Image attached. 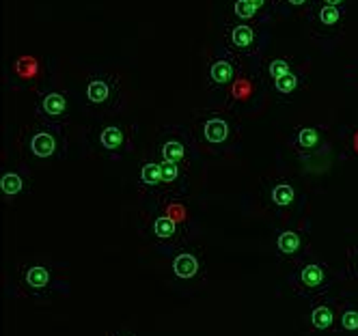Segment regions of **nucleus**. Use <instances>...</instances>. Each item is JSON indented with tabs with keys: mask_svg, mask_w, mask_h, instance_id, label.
<instances>
[{
	"mask_svg": "<svg viewBox=\"0 0 358 336\" xmlns=\"http://www.w3.org/2000/svg\"><path fill=\"white\" fill-rule=\"evenodd\" d=\"M141 231L153 246L164 252H175L188 242L190 222L186 207L177 196H153Z\"/></svg>",
	"mask_w": 358,
	"mask_h": 336,
	"instance_id": "obj_1",
	"label": "nucleus"
},
{
	"mask_svg": "<svg viewBox=\"0 0 358 336\" xmlns=\"http://www.w3.org/2000/svg\"><path fill=\"white\" fill-rule=\"evenodd\" d=\"M268 43V33L264 22H238L224 20L222 24V48L234 52L244 63H255L264 57Z\"/></svg>",
	"mask_w": 358,
	"mask_h": 336,
	"instance_id": "obj_2",
	"label": "nucleus"
},
{
	"mask_svg": "<svg viewBox=\"0 0 358 336\" xmlns=\"http://www.w3.org/2000/svg\"><path fill=\"white\" fill-rule=\"evenodd\" d=\"M20 145L24 153L35 160H61L67 153L65 127L35 121L22 132Z\"/></svg>",
	"mask_w": 358,
	"mask_h": 336,
	"instance_id": "obj_3",
	"label": "nucleus"
},
{
	"mask_svg": "<svg viewBox=\"0 0 358 336\" xmlns=\"http://www.w3.org/2000/svg\"><path fill=\"white\" fill-rule=\"evenodd\" d=\"M335 284V274L330 268L317 258L306 256L302 261L294 263V272L289 276V287L298 298L306 300H322L328 295L330 287Z\"/></svg>",
	"mask_w": 358,
	"mask_h": 336,
	"instance_id": "obj_4",
	"label": "nucleus"
},
{
	"mask_svg": "<svg viewBox=\"0 0 358 336\" xmlns=\"http://www.w3.org/2000/svg\"><path fill=\"white\" fill-rule=\"evenodd\" d=\"M85 99L89 108L101 115L119 112L125 99L121 78L113 71H91L85 80Z\"/></svg>",
	"mask_w": 358,
	"mask_h": 336,
	"instance_id": "obj_5",
	"label": "nucleus"
},
{
	"mask_svg": "<svg viewBox=\"0 0 358 336\" xmlns=\"http://www.w3.org/2000/svg\"><path fill=\"white\" fill-rule=\"evenodd\" d=\"M348 24V7H335L326 3H315L306 11V26H309L313 41L320 45H332L343 39Z\"/></svg>",
	"mask_w": 358,
	"mask_h": 336,
	"instance_id": "obj_6",
	"label": "nucleus"
},
{
	"mask_svg": "<svg viewBox=\"0 0 358 336\" xmlns=\"http://www.w3.org/2000/svg\"><path fill=\"white\" fill-rule=\"evenodd\" d=\"M244 61L238 59L234 52L227 48L216 50L214 54L206 59L203 65V75H206V85L210 93H229L242 75Z\"/></svg>",
	"mask_w": 358,
	"mask_h": 336,
	"instance_id": "obj_7",
	"label": "nucleus"
},
{
	"mask_svg": "<svg viewBox=\"0 0 358 336\" xmlns=\"http://www.w3.org/2000/svg\"><path fill=\"white\" fill-rule=\"evenodd\" d=\"M196 138L212 149H227L240 138V125L227 112H208L196 121Z\"/></svg>",
	"mask_w": 358,
	"mask_h": 336,
	"instance_id": "obj_8",
	"label": "nucleus"
},
{
	"mask_svg": "<svg viewBox=\"0 0 358 336\" xmlns=\"http://www.w3.org/2000/svg\"><path fill=\"white\" fill-rule=\"evenodd\" d=\"M69 99L57 89H45L35 99V121L65 127L69 121Z\"/></svg>",
	"mask_w": 358,
	"mask_h": 336,
	"instance_id": "obj_9",
	"label": "nucleus"
},
{
	"mask_svg": "<svg viewBox=\"0 0 358 336\" xmlns=\"http://www.w3.org/2000/svg\"><path fill=\"white\" fill-rule=\"evenodd\" d=\"M171 274L182 282L199 280L206 274V258H203V252L196 248H190L188 244L171 252Z\"/></svg>",
	"mask_w": 358,
	"mask_h": 336,
	"instance_id": "obj_10",
	"label": "nucleus"
},
{
	"mask_svg": "<svg viewBox=\"0 0 358 336\" xmlns=\"http://www.w3.org/2000/svg\"><path fill=\"white\" fill-rule=\"evenodd\" d=\"M20 282H22V289L33 298L52 295L55 287H57V278H55L52 270L45 268V265H39V263L24 268Z\"/></svg>",
	"mask_w": 358,
	"mask_h": 336,
	"instance_id": "obj_11",
	"label": "nucleus"
},
{
	"mask_svg": "<svg viewBox=\"0 0 358 336\" xmlns=\"http://www.w3.org/2000/svg\"><path fill=\"white\" fill-rule=\"evenodd\" d=\"M276 252L285 261L298 263L309 256V235L298 228H285L276 238Z\"/></svg>",
	"mask_w": 358,
	"mask_h": 336,
	"instance_id": "obj_12",
	"label": "nucleus"
},
{
	"mask_svg": "<svg viewBox=\"0 0 358 336\" xmlns=\"http://www.w3.org/2000/svg\"><path fill=\"white\" fill-rule=\"evenodd\" d=\"M289 147L300 158H311L324 149V132L315 125H296L289 134Z\"/></svg>",
	"mask_w": 358,
	"mask_h": 336,
	"instance_id": "obj_13",
	"label": "nucleus"
},
{
	"mask_svg": "<svg viewBox=\"0 0 358 336\" xmlns=\"http://www.w3.org/2000/svg\"><path fill=\"white\" fill-rule=\"evenodd\" d=\"M97 147L104 151L108 158L113 160H121L123 153L130 151V136H127L123 125H104L95 136Z\"/></svg>",
	"mask_w": 358,
	"mask_h": 336,
	"instance_id": "obj_14",
	"label": "nucleus"
},
{
	"mask_svg": "<svg viewBox=\"0 0 358 336\" xmlns=\"http://www.w3.org/2000/svg\"><path fill=\"white\" fill-rule=\"evenodd\" d=\"M341 300H320L309 313V326L313 332H337L339 330Z\"/></svg>",
	"mask_w": 358,
	"mask_h": 336,
	"instance_id": "obj_15",
	"label": "nucleus"
},
{
	"mask_svg": "<svg viewBox=\"0 0 358 336\" xmlns=\"http://www.w3.org/2000/svg\"><path fill=\"white\" fill-rule=\"evenodd\" d=\"M156 153H158V158L162 162H173V164H182V166L190 168L192 149L182 136L169 134V136L160 138L158 147H156Z\"/></svg>",
	"mask_w": 358,
	"mask_h": 336,
	"instance_id": "obj_16",
	"label": "nucleus"
},
{
	"mask_svg": "<svg viewBox=\"0 0 358 336\" xmlns=\"http://www.w3.org/2000/svg\"><path fill=\"white\" fill-rule=\"evenodd\" d=\"M162 184H164V175H162V160L160 158H147L136 175V186L141 192L149 196H162Z\"/></svg>",
	"mask_w": 358,
	"mask_h": 336,
	"instance_id": "obj_17",
	"label": "nucleus"
},
{
	"mask_svg": "<svg viewBox=\"0 0 358 336\" xmlns=\"http://www.w3.org/2000/svg\"><path fill=\"white\" fill-rule=\"evenodd\" d=\"M270 91L280 99V101H289L294 99L296 95H300L306 87V73L302 69H292L287 73H283L280 78H276L274 82L268 85Z\"/></svg>",
	"mask_w": 358,
	"mask_h": 336,
	"instance_id": "obj_18",
	"label": "nucleus"
},
{
	"mask_svg": "<svg viewBox=\"0 0 358 336\" xmlns=\"http://www.w3.org/2000/svg\"><path fill=\"white\" fill-rule=\"evenodd\" d=\"M162 175H164L162 196H177V198L186 196V192H188V168L186 166L162 162Z\"/></svg>",
	"mask_w": 358,
	"mask_h": 336,
	"instance_id": "obj_19",
	"label": "nucleus"
},
{
	"mask_svg": "<svg viewBox=\"0 0 358 336\" xmlns=\"http://www.w3.org/2000/svg\"><path fill=\"white\" fill-rule=\"evenodd\" d=\"M268 198L276 212H292L298 203V190L292 181L276 179L268 190Z\"/></svg>",
	"mask_w": 358,
	"mask_h": 336,
	"instance_id": "obj_20",
	"label": "nucleus"
},
{
	"mask_svg": "<svg viewBox=\"0 0 358 336\" xmlns=\"http://www.w3.org/2000/svg\"><path fill=\"white\" fill-rule=\"evenodd\" d=\"M31 188H33V181L27 170L11 168L0 175V192L7 198H20L24 194H29Z\"/></svg>",
	"mask_w": 358,
	"mask_h": 336,
	"instance_id": "obj_21",
	"label": "nucleus"
},
{
	"mask_svg": "<svg viewBox=\"0 0 358 336\" xmlns=\"http://www.w3.org/2000/svg\"><path fill=\"white\" fill-rule=\"evenodd\" d=\"M227 3V17L238 22H264L266 13L259 11L248 0H224Z\"/></svg>",
	"mask_w": 358,
	"mask_h": 336,
	"instance_id": "obj_22",
	"label": "nucleus"
},
{
	"mask_svg": "<svg viewBox=\"0 0 358 336\" xmlns=\"http://www.w3.org/2000/svg\"><path fill=\"white\" fill-rule=\"evenodd\" d=\"M348 336H358V300H343L339 308V330Z\"/></svg>",
	"mask_w": 358,
	"mask_h": 336,
	"instance_id": "obj_23",
	"label": "nucleus"
},
{
	"mask_svg": "<svg viewBox=\"0 0 358 336\" xmlns=\"http://www.w3.org/2000/svg\"><path fill=\"white\" fill-rule=\"evenodd\" d=\"M39 71H41L39 61L35 57H31V54H24V57L15 59V63H13V73L20 78V80L31 82V80H35V78L39 75Z\"/></svg>",
	"mask_w": 358,
	"mask_h": 336,
	"instance_id": "obj_24",
	"label": "nucleus"
},
{
	"mask_svg": "<svg viewBox=\"0 0 358 336\" xmlns=\"http://www.w3.org/2000/svg\"><path fill=\"white\" fill-rule=\"evenodd\" d=\"M313 3L315 0H272V7H274V13L283 17H292L302 11H309Z\"/></svg>",
	"mask_w": 358,
	"mask_h": 336,
	"instance_id": "obj_25",
	"label": "nucleus"
},
{
	"mask_svg": "<svg viewBox=\"0 0 358 336\" xmlns=\"http://www.w3.org/2000/svg\"><path fill=\"white\" fill-rule=\"evenodd\" d=\"M292 69H294V65H292V61H287V59H280V57L268 59V61L264 63V67H262V78L266 80V85H270V82L276 80V78H280V75L287 73V71H292Z\"/></svg>",
	"mask_w": 358,
	"mask_h": 336,
	"instance_id": "obj_26",
	"label": "nucleus"
},
{
	"mask_svg": "<svg viewBox=\"0 0 358 336\" xmlns=\"http://www.w3.org/2000/svg\"><path fill=\"white\" fill-rule=\"evenodd\" d=\"M229 93H231V97L238 99V101H246V99L250 97V93H252V87H250V82L246 80L244 75H240V78H238V82L234 85V89L229 91Z\"/></svg>",
	"mask_w": 358,
	"mask_h": 336,
	"instance_id": "obj_27",
	"label": "nucleus"
},
{
	"mask_svg": "<svg viewBox=\"0 0 358 336\" xmlns=\"http://www.w3.org/2000/svg\"><path fill=\"white\" fill-rule=\"evenodd\" d=\"M348 276L358 280V246H352L348 252Z\"/></svg>",
	"mask_w": 358,
	"mask_h": 336,
	"instance_id": "obj_28",
	"label": "nucleus"
},
{
	"mask_svg": "<svg viewBox=\"0 0 358 336\" xmlns=\"http://www.w3.org/2000/svg\"><path fill=\"white\" fill-rule=\"evenodd\" d=\"M348 80H350L354 87H358V61L348 69Z\"/></svg>",
	"mask_w": 358,
	"mask_h": 336,
	"instance_id": "obj_29",
	"label": "nucleus"
},
{
	"mask_svg": "<svg viewBox=\"0 0 358 336\" xmlns=\"http://www.w3.org/2000/svg\"><path fill=\"white\" fill-rule=\"evenodd\" d=\"M320 3H326V5H335V7H348V0H320Z\"/></svg>",
	"mask_w": 358,
	"mask_h": 336,
	"instance_id": "obj_30",
	"label": "nucleus"
},
{
	"mask_svg": "<svg viewBox=\"0 0 358 336\" xmlns=\"http://www.w3.org/2000/svg\"><path fill=\"white\" fill-rule=\"evenodd\" d=\"M352 147H354V153L358 155V129H356L354 136H352Z\"/></svg>",
	"mask_w": 358,
	"mask_h": 336,
	"instance_id": "obj_31",
	"label": "nucleus"
},
{
	"mask_svg": "<svg viewBox=\"0 0 358 336\" xmlns=\"http://www.w3.org/2000/svg\"><path fill=\"white\" fill-rule=\"evenodd\" d=\"M110 336H134V334H130V332H113Z\"/></svg>",
	"mask_w": 358,
	"mask_h": 336,
	"instance_id": "obj_32",
	"label": "nucleus"
}]
</instances>
